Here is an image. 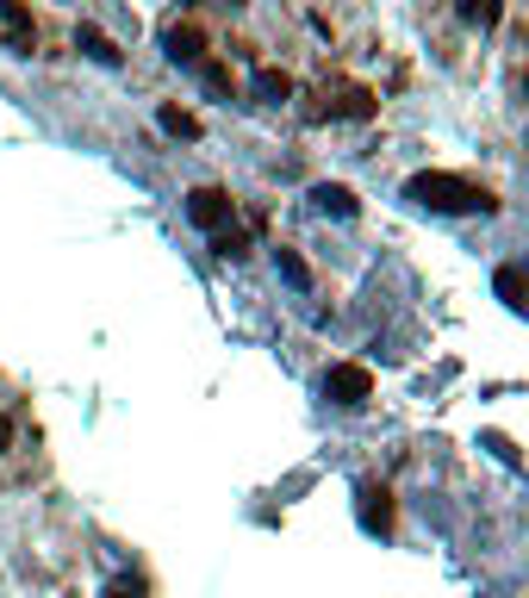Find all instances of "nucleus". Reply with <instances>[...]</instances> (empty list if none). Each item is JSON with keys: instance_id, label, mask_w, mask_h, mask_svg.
Here are the masks:
<instances>
[{"instance_id": "f257e3e1", "label": "nucleus", "mask_w": 529, "mask_h": 598, "mask_svg": "<svg viewBox=\"0 0 529 598\" xmlns=\"http://www.w3.org/2000/svg\"><path fill=\"white\" fill-rule=\"evenodd\" d=\"M405 200L424 206V213H498L492 188L468 181V174H449V169H424L405 181Z\"/></svg>"}, {"instance_id": "f03ea898", "label": "nucleus", "mask_w": 529, "mask_h": 598, "mask_svg": "<svg viewBox=\"0 0 529 598\" xmlns=\"http://www.w3.org/2000/svg\"><path fill=\"white\" fill-rule=\"evenodd\" d=\"M324 399H330V406H342V411L368 406V399H374V374H368L361 362H337L330 374H324Z\"/></svg>"}, {"instance_id": "7ed1b4c3", "label": "nucleus", "mask_w": 529, "mask_h": 598, "mask_svg": "<svg viewBox=\"0 0 529 598\" xmlns=\"http://www.w3.org/2000/svg\"><path fill=\"white\" fill-rule=\"evenodd\" d=\"M324 113L330 119H374L380 113V94L374 88H356V81H337V88H324Z\"/></svg>"}, {"instance_id": "20e7f679", "label": "nucleus", "mask_w": 529, "mask_h": 598, "mask_svg": "<svg viewBox=\"0 0 529 598\" xmlns=\"http://www.w3.org/2000/svg\"><path fill=\"white\" fill-rule=\"evenodd\" d=\"M230 213H237V206H230L225 188H193V193H188V218L200 225V232H225Z\"/></svg>"}, {"instance_id": "39448f33", "label": "nucleus", "mask_w": 529, "mask_h": 598, "mask_svg": "<svg viewBox=\"0 0 529 598\" xmlns=\"http://www.w3.org/2000/svg\"><path fill=\"white\" fill-rule=\"evenodd\" d=\"M361 530H368V537H386V530H393V493H386V486H374V481H361Z\"/></svg>"}, {"instance_id": "423d86ee", "label": "nucleus", "mask_w": 529, "mask_h": 598, "mask_svg": "<svg viewBox=\"0 0 529 598\" xmlns=\"http://www.w3.org/2000/svg\"><path fill=\"white\" fill-rule=\"evenodd\" d=\"M162 50H169L175 63H200L206 57V38H200V25H169V32H162Z\"/></svg>"}, {"instance_id": "0eeeda50", "label": "nucleus", "mask_w": 529, "mask_h": 598, "mask_svg": "<svg viewBox=\"0 0 529 598\" xmlns=\"http://www.w3.org/2000/svg\"><path fill=\"white\" fill-rule=\"evenodd\" d=\"M0 20H7L13 50H32V44H38V25H32V13H25V0H0Z\"/></svg>"}, {"instance_id": "6e6552de", "label": "nucleus", "mask_w": 529, "mask_h": 598, "mask_svg": "<svg viewBox=\"0 0 529 598\" xmlns=\"http://www.w3.org/2000/svg\"><path fill=\"white\" fill-rule=\"evenodd\" d=\"M312 206H318V213H330V218H356V213H361L356 193L337 188V181H318V188H312Z\"/></svg>"}, {"instance_id": "1a4fd4ad", "label": "nucleus", "mask_w": 529, "mask_h": 598, "mask_svg": "<svg viewBox=\"0 0 529 598\" xmlns=\"http://www.w3.org/2000/svg\"><path fill=\"white\" fill-rule=\"evenodd\" d=\"M249 94H256V100H268V106H281V100H293V81H286L281 69H256Z\"/></svg>"}, {"instance_id": "9d476101", "label": "nucleus", "mask_w": 529, "mask_h": 598, "mask_svg": "<svg viewBox=\"0 0 529 598\" xmlns=\"http://www.w3.org/2000/svg\"><path fill=\"white\" fill-rule=\"evenodd\" d=\"M454 7H461V20L480 25V32H492V25L505 20V0H454Z\"/></svg>"}, {"instance_id": "9b49d317", "label": "nucleus", "mask_w": 529, "mask_h": 598, "mask_svg": "<svg viewBox=\"0 0 529 598\" xmlns=\"http://www.w3.org/2000/svg\"><path fill=\"white\" fill-rule=\"evenodd\" d=\"M81 50H88V57H94V63H106V69H113V63L125 57V50H119V44L106 38L100 25H81Z\"/></svg>"}, {"instance_id": "f8f14e48", "label": "nucleus", "mask_w": 529, "mask_h": 598, "mask_svg": "<svg viewBox=\"0 0 529 598\" xmlns=\"http://www.w3.org/2000/svg\"><path fill=\"white\" fill-rule=\"evenodd\" d=\"M274 269H281L286 274V287H312V269H305V262H300V250H274Z\"/></svg>"}, {"instance_id": "ddd939ff", "label": "nucleus", "mask_w": 529, "mask_h": 598, "mask_svg": "<svg viewBox=\"0 0 529 598\" xmlns=\"http://www.w3.org/2000/svg\"><path fill=\"white\" fill-rule=\"evenodd\" d=\"M156 119H162V132H169V137H188V144L200 137V119H193V113H181V106H162Z\"/></svg>"}, {"instance_id": "4468645a", "label": "nucleus", "mask_w": 529, "mask_h": 598, "mask_svg": "<svg viewBox=\"0 0 529 598\" xmlns=\"http://www.w3.org/2000/svg\"><path fill=\"white\" fill-rule=\"evenodd\" d=\"M498 300L510 312H524V269H498Z\"/></svg>"}, {"instance_id": "2eb2a0df", "label": "nucleus", "mask_w": 529, "mask_h": 598, "mask_svg": "<svg viewBox=\"0 0 529 598\" xmlns=\"http://www.w3.org/2000/svg\"><path fill=\"white\" fill-rule=\"evenodd\" d=\"M212 250H218V256H244L249 250V232H244V225H225V232H212Z\"/></svg>"}, {"instance_id": "dca6fc26", "label": "nucleus", "mask_w": 529, "mask_h": 598, "mask_svg": "<svg viewBox=\"0 0 529 598\" xmlns=\"http://www.w3.org/2000/svg\"><path fill=\"white\" fill-rule=\"evenodd\" d=\"M200 81H206L212 94H230V76L218 69V63H200Z\"/></svg>"}, {"instance_id": "f3484780", "label": "nucleus", "mask_w": 529, "mask_h": 598, "mask_svg": "<svg viewBox=\"0 0 529 598\" xmlns=\"http://www.w3.org/2000/svg\"><path fill=\"white\" fill-rule=\"evenodd\" d=\"M106 598H144V586H137V579H113V586H106Z\"/></svg>"}, {"instance_id": "a211bd4d", "label": "nucleus", "mask_w": 529, "mask_h": 598, "mask_svg": "<svg viewBox=\"0 0 529 598\" xmlns=\"http://www.w3.org/2000/svg\"><path fill=\"white\" fill-rule=\"evenodd\" d=\"M13 449V418H0V455Z\"/></svg>"}]
</instances>
